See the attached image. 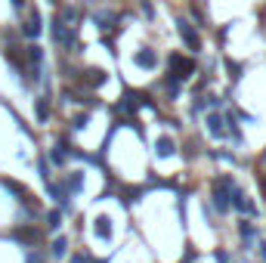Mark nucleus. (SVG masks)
Masks as SVG:
<instances>
[{
  "instance_id": "nucleus-11",
  "label": "nucleus",
  "mask_w": 266,
  "mask_h": 263,
  "mask_svg": "<svg viewBox=\"0 0 266 263\" xmlns=\"http://www.w3.org/2000/svg\"><path fill=\"white\" fill-rule=\"evenodd\" d=\"M19 242H37V229H16Z\"/></svg>"
},
{
  "instance_id": "nucleus-18",
  "label": "nucleus",
  "mask_w": 266,
  "mask_h": 263,
  "mask_svg": "<svg viewBox=\"0 0 266 263\" xmlns=\"http://www.w3.org/2000/svg\"><path fill=\"white\" fill-rule=\"evenodd\" d=\"M263 192H266V180H263Z\"/></svg>"
},
{
  "instance_id": "nucleus-8",
  "label": "nucleus",
  "mask_w": 266,
  "mask_h": 263,
  "mask_svg": "<svg viewBox=\"0 0 266 263\" xmlns=\"http://www.w3.org/2000/svg\"><path fill=\"white\" fill-rule=\"evenodd\" d=\"M155 149H158V158H167V155H173V152H176V145H173V139H167V136H161Z\"/></svg>"
},
{
  "instance_id": "nucleus-2",
  "label": "nucleus",
  "mask_w": 266,
  "mask_h": 263,
  "mask_svg": "<svg viewBox=\"0 0 266 263\" xmlns=\"http://www.w3.org/2000/svg\"><path fill=\"white\" fill-rule=\"evenodd\" d=\"M176 28H180V34H183V41H186L189 50H201V37L192 28V22H189V19H176Z\"/></svg>"
},
{
  "instance_id": "nucleus-10",
  "label": "nucleus",
  "mask_w": 266,
  "mask_h": 263,
  "mask_svg": "<svg viewBox=\"0 0 266 263\" xmlns=\"http://www.w3.org/2000/svg\"><path fill=\"white\" fill-rule=\"evenodd\" d=\"M50 118V102H47V96H41L37 99V121H47Z\"/></svg>"
},
{
  "instance_id": "nucleus-4",
  "label": "nucleus",
  "mask_w": 266,
  "mask_h": 263,
  "mask_svg": "<svg viewBox=\"0 0 266 263\" xmlns=\"http://www.w3.org/2000/svg\"><path fill=\"white\" fill-rule=\"evenodd\" d=\"M208 133L214 139H223L226 136V118H220L217 111H214V115H208Z\"/></svg>"
},
{
  "instance_id": "nucleus-5",
  "label": "nucleus",
  "mask_w": 266,
  "mask_h": 263,
  "mask_svg": "<svg viewBox=\"0 0 266 263\" xmlns=\"http://www.w3.org/2000/svg\"><path fill=\"white\" fill-rule=\"evenodd\" d=\"M133 62H136L139 68H155V65H158V53L145 47V50H139V53L133 56Z\"/></svg>"
},
{
  "instance_id": "nucleus-9",
  "label": "nucleus",
  "mask_w": 266,
  "mask_h": 263,
  "mask_svg": "<svg viewBox=\"0 0 266 263\" xmlns=\"http://www.w3.org/2000/svg\"><path fill=\"white\" fill-rule=\"evenodd\" d=\"M65 186H68V192H81L84 189V173H71Z\"/></svg>"
},
{
  "instance_id": "nucleus-3",
  "label": "nucleus",
  "mask_w": 266,
  "mask_h": 263,
  "mask_svg": "<svg viewBox=\"0 0 266 263\" xmlns=\"http://www.w3.org/2000/svg\"><path fill=\"white\" fill-rule=\"evenodd\" d=\"M41 31H44V25H41V13L31 10V16H28V19H25V25H22V34L34 41V37H41Z\"/></svg>"
},
{
  "instance_id": "nucleus-16",
  "label": "nucleus",
  "mask_w": 266,
  "mask_h": 263,
  "mask_svg": "<svg viewBox=\"0 0 266 263\" xmlns=\"http://www.w3.org/2000/svg\"><path fill=\"white\" fill-rule=\"evenodd\" d=\"M239 232H242V236H254V226H251V223H242Z\"/></svg>"
},
{
  "instance_id": "nucleus-17",
  "label": "nucleus",
  "mask_w": 266,
  "mask_h": 263,
  "mask_svg": "<svg viewBox=\"0 0 266 263\" xmlns=\"http://www.w3.org/2000/svg\"><path fill=\"white\" fill-rule=\"evenodd\" d=\"M13 7H16V10H22V7H25V0H13Z\"/></svg>"
},
{
  "instance_id": "nucleus-13",
  "label": "nucleus",
  "mask_w": 266,
  "mask_h": 263,
  "mask_svg": "<svg viewBox=\"0 0 266 263\" xmlns=\"http://www.w3.org/2000/svg\"><path fill=\"white\" fill-rule=\"evenodd\" d=\"M50 158H53L56 164H62V161H65V145H56V149H53V155H50Z\"/></svg>"
},
{
  "instance_id": "nucleus-6",
  "label": "nucleus",
  "mask_w": 266,
  "mask_h": 263,
  "mask_svg": "<svg viewBox=\"0 0 266 263\" xmlns=\"http://www.w3.org/2000/svg\"><path fill=\"white\" fill-rule=\"evenodd\" d=\"M232 208H239V211H242V214H248V217H254V214H257V208L245 198V192H242V189H232Z\"/></svg>"
},
{
  "instance_id": "nucleus-1",
  "label": "nucleus",
  "mask_w": 266,
  "mask_h": 263,
  "mask_svg": "<svg viewBox=\"0 0 266 263\" xmlns=\"http://www.w3.org/2000/svg\"><path fill=\"white\" fill-rule=\"evenodd\" d=\"M192 71H195V62L192 59H183L180 53L170 56V74H167V81H186V78H192Z\"/></svg>"
},
{
  "instance_id": "nucleus-15",
  "label": "nucleus",
  "mask_w": 266,
  "mask_h": 263,
  "mask_svg": "<svg viewBox=\"0 0 266 263\" xmlns=\"http://www.w3.org/2000/svg\"><path fill=\"white\" fill-rule=\"evenodd\" d=\"M139 10H142V13H145L149 19H152V16H155V10H152V4H149V0H142V4H139Z\"/></svg>"
},
{
  "instance_id": "nucleus-7",
  "label": "nucleus",
  "mask_w": 266,
  "mask_h": 263,
  "mask_svg": "<svg viewBox=\"0 0 266 263\" xmlns=\"http://www.w3.org/2000/svg\"><path fill=\"white\" fill-rule=\"evenodd\" d=\"M93 232L102 239V242H108L111 239V226H108V217H96L93 220Z\"/></svg>"
},
{
  "instance_id": "nucleus-12",
  "label": "nucleus",
  "mask_w": 266,
  "mask_h": 263,
  "mask_svg": "<svg viewBox=\"0 0 266 263\" xmlns=\"http://www.w3.org/2000/svg\"><path fill=\"white\" fill-rule=\"evenodd\" d=\"M65 248H68V242L65 239H56L53 242V257H65Z\"/></svg>"
},
{
  "instance_id": "nucleus-14",
  "label": "nucleus",
  "mask_w": 266,
  "mask_h": 263,
  "mask_svg": "<svg viewBox=\"0 0 266 263\" xmlns=\"http://www.w3.org/2000/svg\"><path fill=\"white\" fill-rule=\"evenodd\" d=\"M59 220H62V217H59V211H50V217H47V226H50V229H59Z\"/></svg>"
}]
</instances>
